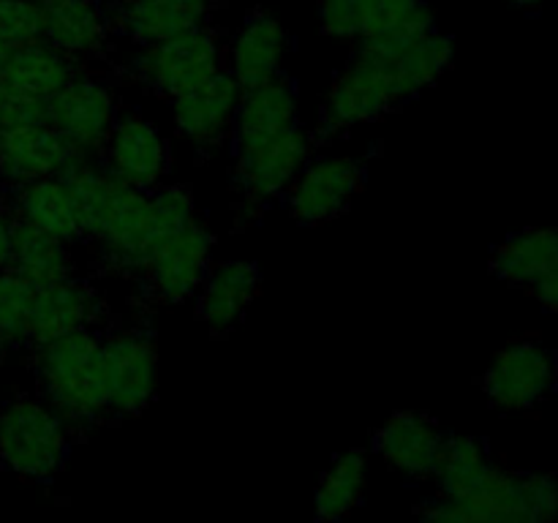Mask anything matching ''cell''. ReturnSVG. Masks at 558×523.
<instances>
[{
  "instance_id": "1",
  "label": "cell",
  "mask_w": 558,
  "mask_h": 523,
  "mask_svg": "<svg viewBox=\"0 0 558 523\" xmlns=\"http://www.w3.org/2000/svg\"><path fill=\"white\" fill-rule=\"evenodd\" d=\"M36 374L44 398L65 428H85L107 412L104 343L90 327L41 343Z\"/></svg>"
},
{
  "instance_id": "2",
  "label": "cell",
  "mask_w": 558,
  "mask_h": 523,
  "mask_svg": "<svg viewBox=\"0 0 558 523\" xmlns=\"http://www.w3.org/2000/svg\"><path fill=\"white\" fill-rule=\"evenodd\" d=\"M65 425L47 401L14 398L0 412V463L27 479H49L65 461Z\"/></svg>"
},
{
  "instance_id": "3",
  "label": "cell",
  "mask_w": 558,
  "mask_h": 523,
  "mask_svg": "<svg viewBox=\"0 0 558 523\" xmlns=\"http://www.w3.org/2000/svg\"><path fill=\"white\" fill-rule=\"evenodd\" d=\"M458 504L474 523H556L558 483L550 474L507 472L490 463Z\"/></svg>"
},
{
  "instance_id": "4",
  "label": "cell",
  "mask_w": 558,
  "mask_h": 523,
  "mask_svg": "<svg viewBox=\"0 0 558 523\" xmlns=\"http://www.w3.org/2000/svg\"><path fill=\"white\" fill-rule=\"evenodd\" d=\"M223 54L221 33L207 25L172 41L145 47L131 71L150 90L174 98L218 74L223 69Z\"/></svg>"
},
{
  "instance_id": "5",
  "label": "cell",
  "mask_w": 558,
  "mask_h": 523,
  "mask_svg": "<svg viewBox=\"0 0 558 523\" xmlns=\"http://www.w3.org/2000/svg\"><path fill=\"white\" fill-rule=\"evenodd\" d=\"M556 374L554 352L526 338L496 354L483 376V390L496 409L526 412L554 392Z\"/></svg>"
},
{
  "instance_id": "6",
  "label": "cell",
  "mask_w": 558,
  "mask_h": 523,
  "mask_svg": "<svg viewBox=\"0 0 558 523\" xmlns=\"http://www.w3.org/2000/svg\"><path fill=\"white\" fill-rule=\"evenodd\" d=\"M357 54L379 71L381 82L387 87V96H390L392 107H396V104L417 96L423 87L434 85L450 69L456 47H452L450 36L430 31L425 36L414 38V41L392 44V47L360 44Z\"/></svg>"
},
{
  "instance_id": "7",
  "label": "cell",
  "mask_w": 558,
  "mask_h": 523,
  "mask_svg": "<svg viewBox=\"0 0 558 523\" xmlns=\"http://www.w3.org/2000/svg\"><path fill=\"white\" fill-rule=\"evenodd\" d=\"M213 234L199 221L185 223L172 238L161 240L147 259V289L161 303H183L196 294L210 272Z\"/></svg>"
},
{
  "instance_id": "8",
  "label": "cell",
  "mask_w": 558,
  "mask_h": 523,
  "mask_svg": "<svg viewBox=\"0 0 558 523\" xmlns=\"http://www.w3.org/2000/svg\"><path fill=\"white\" fill-rule=\"evenodd\" d=\"M107 412L140 414L158 390V349L147 332H118L104 341Z\"/></svg>"
},
{
  "instance_id": "9",
  "label": "cell",
  "mask_w": 558,
  "mask_h": 523,
  "mask_svg": "<svg viewBox=\"0 0 558 523\" xmlns=\"http://www.w3.org/2000/svg\"><path fill=\"white\" fill-rule=\"evenodd\" d=\"M363 163L349 156H325L308 161L289 185V207L300 223H325L349 207L363 188Z\"/></svg>"
},
{
  "instance_id": "10",
  "label": "cell",
  "mask_w": 558,
  "mask_h": 523,
  "mask_svg": "<svg viewBox=\"0 0 558 523\" xmlns=\"http://www.w3.org/2000/svg\"><path fill=\"white\" fill-rule=\"evenodd\" d=\"M311 158V139L300 125L283 129L265 139L238 145V174L256 199L283 194L298 180Z\"/></svg>"
},
{
  "instance_id": "11",
  "label": "cell",
  "mask_w": 558,
  "mask_h": 523,
  "mask_svg": "<svg viewBox=\"0 0 558 523\" xmlns=\"http://www.w3.org/2000/svg\"><path fill=\"white\" fill-rule=\"evenodd\" d=\"M114 98L101 80L76 74L49 101V125L71 142L80 153L101 150L112 131Z\"/></svg>"
},
{
  "instance_id": "12",
  "label": "cell",
  "mask_w": 558,
  "mask_h": 523,
  "mask_svg": "<svg viewBox=\"0 0 558 523\" xmlns=\"http://www.w3.org/2000/svg\"><path fill=\"white\" fill-rule=\"evenodd\" d=\"M169 150L161 131L142 114H125L114 120L104 142V167L120 180L140 191H156L167 174Z\"/></svg>"
},
{
  "instance_id": "13",
  "label": "cell",
  "mask_w": 558,
  "mask_h": 523,
  "mask_svg": "<svg viewBox=\"0 0 558 523\" xmlns=\"http://www.w3.org/2000/svg\"><path fill=\"white\" fill-rule=\"evenodd\" d=\"M213 0H114L109 25L140 47L172 41L210 25Z\"/></svg>"
},
{
  "instance_id": "14",
  "label": "cell",
  "mask_w": 558,
  "mask_h": 523,
  "mask_svg": "<svg viewBox=\"0 0 558 523\" xmlns=\"http://www.w3.org/2000/svg\"><path fill=\"white\" fill-rule=\"evenodd\" d=\"M240 96H243L240 82L227 69H221L202 85L172 98L174 125L185 139L196 145H216L232 131Z\"/></svg>"
},
{
  "instance_id": "15",
  "label": "cell",
  "mask_w": 558,
  "mask_h": 523,
  "mask_svg": "<svg viewBox=\"0 0 558 523\" xmlns=\"http://www.w3.org/2000/svg\"><path fill=\"white\" fill-rule=\"evenodd\" d=\"M98 243L104 245V254L109 256V262L123 272L145 270L147 259L161 243L150 191L123 185L118 202H114L112 218L107 223V232Z\"/></svg>"
},
{
  "instance_id": "16",
  "label": "cell",
  "mask_w": 558,
  "mask_h": 523,
  "mask_svg": "<svg viewBox=\"0 0 558 523\" xmlns=\"http://www.w3.org/2000/svg\"><path fill=\"white\" fill-rule=\"evenodd\" d=\"M287 31L270 11L254 9L240 25L238 36L229 41L223 63L240 82L243 90L281 76L283 54H287Z\"/></svg>"
},
{
  "instance_id": "17",
  "label": "cell",
  "mask_w": 558,
  "mask_h": 523,
  "mask_svg": "<svg viewBox=\"0 0 558 523\" xmlns=\"http://www.w3.org/2000/svg\"><path fill=\"white\" fill-rule=\"evenodd\" d=\"M390 109L392 101L387 96V87L381 82L379 71L357 54L330 85L325 107H322V125L330 134H338V131L374 123V120H379Z\"/></svg>"
},
{
  "instance_id": "18",
  "label": "cell",
  "mask_w": 558,
  "mask_h": 523,
  "mask_svg": "<svg viewBox=\"0 0 558 523\" xmlns=\"http://www.w3.org/2000/svg\"><path fill=\"white\" fill-rule=\"evenodd\" d=\"M76 156L80 150L52 125L0 131V178L11 185L63 174Z\"/></svg>"
},
{
  "instance_id": "19",
  "label": "cell",
  "mask_w": 558,
  "mask_h": 523,
  "mask_svg": "<svg viewBox=\"0 0 558 523\" xmlns=\"http://www.w3.org/2000/svg\"><path fill=\"white\" fill-rule=\"evenodd\" d=\"M101 319V300L87 283L63 278L58 283L36 289L31 308V343L54 341L69 332L87 330Z\"/></svg>"
},
{
  "instance_id": "20",
  "label": "cell",
  "mask_w": 558,
  "mask_h": 523,
  "mask_svg": "<svg viewBox=\"0 0 558 523\" xmlns=\"http://www.w3.org/2000/svg\"><path fill=\"white\" fill-rule=\"evenodd\" d=\"M74 76V60L44 38L11 47L0 65V87L14 96L36 98V101H52Z\"/></svg>"
},
{
  "instance_id": "21",
  "label": "cell",
  "mask_w": 558,
  "mask_h": 523,
  "mask_svg": "<svg viewBox=\"0 0 558 523\" xmlns=\"http://www.w3.org/2000/svg\"><path fill=\"white\" fill-rule=\"evenodd\" d=\"M445 434L430 419L420 412H398L376 430V452L398 472L409 477H430L439 458Z\"/></svg>"
},
{
  "instance_id": "22",
  "label": "cell",
  "mask_w": 558,
  "mask_h": 523,
  "mask_svg": "<svg viewBox=\"0 0 558 523\" xmlns=\"http://www.w3.org/2000/svg\"><path fill=\"white\" fill-rule=\"evenodd\" d=\"M262 289V272L254 262H223L210 267L199 289V319L213 332H227L243 319Z\"/></svg>"
},
{
  "instance_id": "23",
  "label": "cell",
  "mask_w": 558,
  "mask_h": 523,
  "mask_svg": "<svg viewBox=\"0 0 558 523\" xmlns=\"http://www.w3.org/2000/svg\"><path fill=\"white\" fill-rule=\"evenodd\" d=\"M11 212H14L16 221L31 223V227L41 229V232L52 234L63 243L82 238L74 194H71V185L60 174L16 185Z\"/></svg>"
},
{
  "instance_id": "24",
  "label": "cell",
  "mask_w": 558,
  "mask_h": 523,
  "mask_svg": "<svg viewBox=\"0 0 558 523\" xmlns=\"http://www.w3.org/2000/svg\"><path fill=\"white\" fill-rule=\"evenodd\" d=\"M44 3V0H41ZM109 20L98 0H54L44 3V41L63 54L90 58L107 41Z\"/></svg>"
},
{
  "instance_id": "25",
  "label": "cell",
  "mask_w": 558,
  "mask_h": 523,
  "mask_svg": "<svg viewBox=\"0 0 558 523\" xmlns=\"http://www.w3.org/2000/svg\"><path fill=\"white\" fill-rule=\"evenodd\" d=\"M292 125H298V96H294L292 82L276 76V80L243 90L232 134L238 145H245V142L265 139L278 131L292 129Z\"/></svg>"
},
{
  "instance_id": "26",
  "label": "cell",
  "mask_w": 558,
  "mask_h": 523,
  "mask_svg": "<svg viewBox=\"0 0 558 523\" xmlns=\"http://www.w3.org/2000/svg\"><path fill=\"white\" fill-rule=\"evenodd\" d=\"M496 278L515 287H534L558 270V227L523 229L510 234L490 256Z\"/></svg>"
},
{
  "instance_id": "27",
  "label": "cell",
  "mask_w": 558,
  "mask_h": 523,
  "mask_svg": "<svg viewBox=\"0 0 558 523\" xmlns=\"http://www.w3.org/2000/svg\"><path fill=\"white\" fill-rule=\"evenodd\" d=\"M60 178L71 185L76 205V218H80V232L85 238L101 240L107 232V223L112 218L114 202H118L120 183L107 167H98L87 158V153H80L69 167L63 169Z\"/></svg>"
},
{
  "instance_id": "28",
  "label": "cell",
  "mask_w": 558,
  "mask_h": 523,
  "mask_svg": "<svg viewBox=\"0 0 558 523\" xmlns=\"http://www.w3.org/2000/svg\"><path fill=\"white\" fill-rule=\"evenodd\" d=\"M11 270L20 272L22 278L36 289L58 283L71 278V256L63 240L41 232L25 221L14 218V232H11Z\"/></svg>"
},
{
  "instance_id": "29",
  "label": "cell",
  "mask_w": 558,
  "mask_h": 523,
  "mask_svg": "<svg viewBox=\"0 0 558 523\" xmlns=\"http://www.w3.org/2000/svg\"><path fill=\"white\" fill-rule=\"evenodd\" d=\"M365 455L357 450H349L336 458L330 469L322 474V483L314 496L316 521H341L354 507L360 504L365 490Z\"/></svg>"
},
{
  "instance_id": "30",
  "label": "cell",
  "mask_w": 558,
  "mask_h": 523,
  "mask_svg": "<svg viewBox=\"0 0 558 523\" xmlns=\"http://www.w3.org/2000/svg\"><path fill=\"white\" fill-rule=\"evenodd\" d=\"M490 463L494 461L488 458L483 441L472 439V436H445L430 477L439 485L441 496L458 501L488 472Z\"/></svg>"
},
{
  "instance_id": "31",
  "label": "cell",
  "mask_w": 558,
  "mask_h": 523,
  "mask_svg": "<svg viewBox=\"0 0 558 523\" xmlns=\"http://www.w3.org/2000/svg\"><path fill=\"white\" fill-rule=\"evenodd\" d=\"M36 287L20 272L0 270V352L31 341V308Z\"/></svg>"
},
{
  "instance_id": "32",
  "label": "cell",
  "mask_w": 558,
  "mask_h": 523,
  "mask_svg": "<svg viewBox=\"0 0 558 523\" xmlns=\"http://www.w3.org/2000/svg\"><path fill=\"white\" fill-rule=\"evenodd\" d=\"M44 38V3L41 0H0V44H22Z\"/></svg>"
},
{
  "instance_id": "33",
  "label": "cell",
  "mask_w": 558,
  "mask_h": 523,
  "mask_svg": "<svg viewBox=\"0 0 558 523\" xmlns=\"http://www.w3.org/2000/svg\"><path fill=\"white\" fill-rule=\"evenodd\" d=\"M368 22V0H319L322 33L341 41H360Z\"/></svg>"
},
{
  "instance_id": "34",
  "label": "cell",
  "mask_w": 558,
  "mask_h": 523,
  "mask_svg": "<svg viewBox=\"0 0 558 523\" xmlns=\"http://www.w3.org/2000/svg\"><path fill=\"white\" fill-rule=\"evenodd\" d=\"M49 125V101L22 98L0 87V131Z\"/></svg>"
},
{
  "instance_id": "35",
  "label": "cell",
  "mask_w": 558,
  "mask_h": 523,
  "mask_svg": "<svg viewBox=\"0 0 558 523\" xmlns=\"http://www.w3.org/2000/svg\"><path fill=\"white\" fill-rule=\"evenodd\" d=\"M420 523H474V518L456 499L441 496V499L428 501L420 510Z\"/></svg>"
},
{
  "instance_id": "36",
  "label": "cell",
  "mask_w": 558,
  "mask_h": 523,
  "mask_svg": "<svg viewBox=\"0 0 558 523\" xmlns=\"http://www.w3.org/2000/svg\"><path fill=\"white\" fill-rule=\"evenodd\" d=\"M11 232H14V212L0 202V270H5L11 262Z\"/></svg>"
},
{
  "instance_id": "37",
  "label": "cell",
  "mask_w": 558,
  "mask_h": 523,
  "mask_svg": "<svg viewBox=\"0 0 558 523\" xmlns=\"http://www.w3.org/2000/svg\"><path fill=\"white\" fill-rule=\"evenodd\" d=\"M529 289H532V294L545 305V308L558 311V270L550 272V276H545L543 281H537Z\"/></svg>"
},
{
  "instance_id": "38",
  "label": "cell",
  "mask_w": 558,
  "mask_h": 523,
  "mask_svg": "<svg viewBox=\"0 0 558 523\" xmlns=\"http://www.w3.org/2000/svg\"><path fill=\"white\" fill-rule=\"evenodd\" d=\"M512 5H518V9H537L539 3H543V0H510Z\"/></svg>"
},
{
  "instance_id": "39",
  "label": "cell",
  "mask_w": 558,
  "mask_h": 523,
  "mask_svg": "<svg viewBox=\"0 0 558 523\" xmlns=\"http://www.w3.org/2000/svg\"><path fill=\"white\" fill-rule=\"evenodd\" d=\"M5 54H9V47H5V44H0V65H3Z\"/></svg>"
},
{
  "instance_id": "40",
  "label": "cell",
  "mask_w": 558,
  "mask_h": 523,
  "mask_svg": "<svg viewBox=\"0 0 558 523\" xmlns=\"http://www.w3.org/2000/svg\"><path fill=\"white\" fill-rule=\"evenodd\" d=\"M44 3H54V0H44Z\"/></svg>"
}]
</instances>
